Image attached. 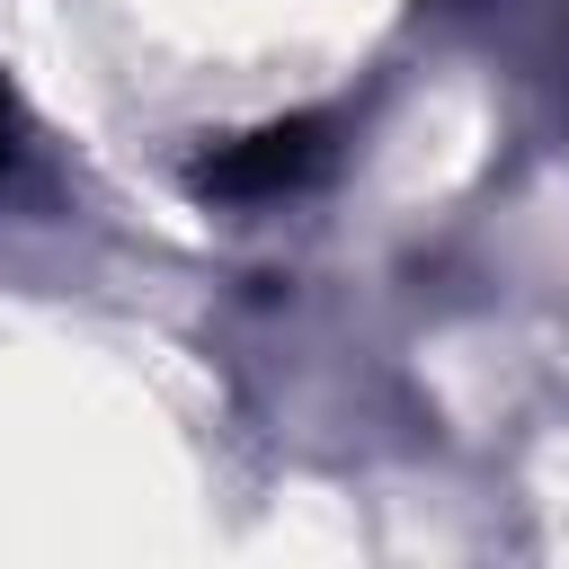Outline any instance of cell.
I'll return each mask as SVG.
<instances>
[{"mask_svg": "<svg viewBox=\"0 0 569 569\" xmlns=\"http://www.w3.org/2000/svg\"><path fill=\"white\" fill-rule=\"evenodd\" d=\"M311 160H320V124H267V133L231 142L222 160H204V187H222V196H276Z\"/></svg>", "mask_w": 569, "mask_h": 569, "instance_id": "1", "label": "cell"}, {"mask_svg": "<svg viewBox=\"0 0 569 569\" xmlns=\"http://www.w3.org/2000/svg\"><path fill=\"white\" fill-rule=\"evenodd\" d=\"M0 151H9V98H0Z\"/></svg>", "mask_w": 569, "mask_h": 569, "instance_id": "2", "label": "cell"}]
</instances>
